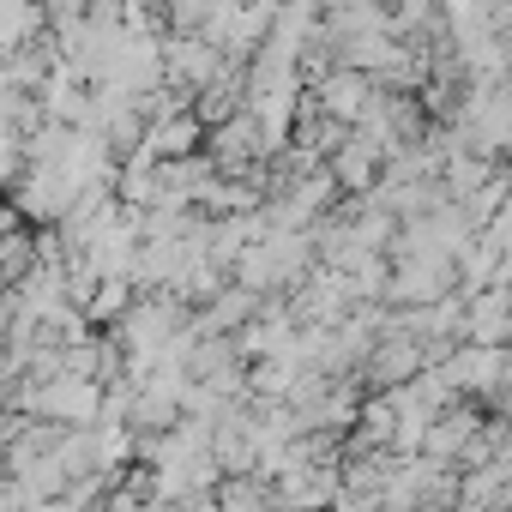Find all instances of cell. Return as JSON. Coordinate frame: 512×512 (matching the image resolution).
I'll list each match as a JSON object with an SVG mask.
<instances>
[{
	"label": "cell",
	"instance_id": "6da1fadb",
	"mask_svg": "<svg viewBox=\"0 0 512 512\" xmlns=\"http://www.w3.org/2000/svg\"><path fill=\"white\" fill-rule=\"evenodd\" d=\"M37 25H43V7H37V0H0V49L31 43Z\"/></svg>",
	"mask_w": 512,
	"mask_h": 512
},
{
	"label": "cell",
	"instance_id": "7a4b0ae2",
	"mask_svg": "<svg viewBox=\"0 0 512 512\" xmlns=\"http://www.w3.org/2000/svg\"><path fill=\"white\" fill-rule=\"evenodd\" d=\"M320 91H326V109H338V115H350V109L362 103V91H368V85H362L356 73H338V79H326Z\"/></svg>",
	"mask_w": 512,
	"mask_h": 512
}]
</instances>
